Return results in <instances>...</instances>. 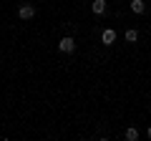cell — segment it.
I'll list each match as a JSON object with an SVG mask.
<instances>
[{
    "mask_svg": "<svg viewBox=\"0 0 151 141\" xmlns=\"http://www.w3.org/2000/svg\"><path fill=\"white\" fill-rule=\"evenodd\" d=\"M131 10H134L136 15H144L146 13V3L144 0H131Z\"/></svg>",
    "mask_w": 151,
    "mask_h": 141,
    "instance_id": "obj_4",
    "label": "cell"
},
{
    "mask_svg": "<svg viewBox=\"0 0 151 141\" xmlns=\"http://www.w3.org/2000/svg\"><path fill=\"white\" fill-rule=\"evenodd\" d=\"M18 18H20V20H33V18H35V8H33L30 3H23V5L18 8Z\"/></svg>",
    "mask_w": 151,
    "mask_h": 141,
    "instance_id": "obj_1",
    "label": "cell"
},
{
    "mask_svg": "<svg viewBox=\"0 0 151 141\" xmlns=\"http://www.w3.org/2000/svg\"><path fill=\"white\" fill-rule=\"evenodd\" d=\"M126 139H129V141H136V139H139V131H136L134 126H131V129H126Z\"/></svg>",
    "mask_w": 151,
    "mask_h": 141,
    "instance_id": "obj_7",
    "label": "cell"
},
{
    "mask_svg": "<svg viewBox=\"0 0 151 141\" xmlns=\"http://www.w3.org/2000/svg\"><path fill=\"white\" fill-rule=\"evenodd\" d=\"M93 13L96 15H103L106 13V0H93Z\"/></svg>",
    "mask_w": 151,
    "mask_h": 141,
    "instance_id": "obj_5",
    "label": "cell"
},
{
    "mask_svg": "<svg viewBox=\"0 0 151 141\" xmlns=\"http://www.w3.org/2000/svg\"><path fill=\"white\" fill-rule=\"evenodd\" d=\"M146 136H149V139H151V126H149V129H146Z\"/></svg>",
    "mask_w": 151,
    "mask_h": 141,
    "instance_id": "obj_8",
    "label": "cell"
},
{
    "mask_svg": "<svg viewBox=\"0 0 151 141\" xmlns=\"http://www.w3.org/2000/svg\"><path fill=\"white\" fill-rule=\"evenodd\" d=\"M101 40L106 45H113V43H116V30H113V28H106V30L101 33Z\"/></svg>",
    "mask_w": 151,
    "mask_h": 141,
    "instance_id": "obj_3",
    "label": "cell"
},
{
    "mask_svg": "<svg viewBox=\"0 0 151 141\" xmlns=\"http://www.w3.org/2000/svg\"><path fill=\"white\" fill-rule=\"evenodd\" d=\"M58 50H60V53H73V50H76V40L68 38V35L60 38V40H58Z\"/></svg>",
    "mask_w": 151,
    "mask_h": 141,
    "instance_id": "obj_2",
    "label": "cell"
},
{
    "mask_svg": "<svg viewBox=\"0 0 151 141\" xmlns=\"http://www.w3.org/2000/svg\"><path fill=\"white\" fill-rule=\"evenodd\" d=\"M126 40H129V43H136V40H139V30H134V28L126 30Z\"/></svg>",
    "mask_w": 151,
    "mask_h": 141,
    "instance_id": "obj_6",
    "label": "cell"
}]
</instances>
